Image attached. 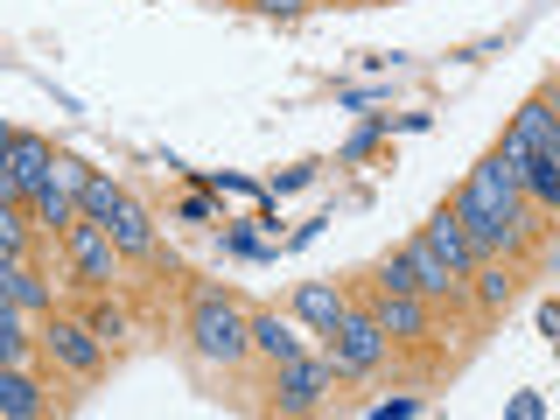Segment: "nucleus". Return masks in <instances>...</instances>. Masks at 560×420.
Here are the masks:
<instances>
[{
  "label": "nucleus",
  "mask_w": 560,
  "mask_h": 420,
  "mask_svg": "<svg viewBox=\"0 0 560 420\" xmlns=\"http://www.w3.org/2000/svg\"><path fill=\"white\" fill-rule=\"evenodd\" d=\"M448 218L469 232V245H477V259L490 253H512V245L525 238V218H518V175L490 154V162H477V175L463 183V197L448 203Z\"/></svg>",
  "instance_id": "nucleus-1"
},
{
  "label": "nucleus",
  "mask_w": 560,
  "mask_h": 420,
  "mask_svg": "<svg viewBox=\"0 0 560 420\" xmlns=\"http://www.w3.org/2000/svg\"><path fill=\"white\" fill-rule=\"evenodd\" d=\"M385 329L372 323V308H343L337 315V329H329V378H364V372H378L385 364Z\"/></svg>",
  "instance_id": "nucleus-2"
},
{
  "label": "nucleus",
  "mask_w": 560,
  "mask_h": 420,
  "mask_svg": "<svg viewBox=\"0 0 560 420\" xmlns=\"http://www.w3.org/2000/svg\"><path fill=\"white\" fill-rule=\"evenodd\" d=\"M189 343H197L210 364H238L245 350H253L238 302H224V294H197V308H189Z\"/></svg>",
  "instance_id": "nucleus-3"
},
{
  "label": "nucleus",
  "mask_w": 560,
  "mask_h": 420,
  "mask_svg": "<svg viewBox=\"0 0 560 420\" xmlns=\"http://www.w3.org/2000/svg\"><path fill=\"white\" fill-rule=\"evenodd\" d=\"M63 259H70V273L84 280L92 294H105L113 288V238H105V224H92V218H78V224H63Z\"/></svg>",
  "instance_id": "nucleus-4"
},
{
  "label": "nucleus",
  "mask_w": 560,
  "mask_h": 420,
  "mask_svg": "<svg viewBox=\"0 0 560 420\" xmlns=\"http://www.w3.org/2000/svg\"><path fill=\"white\" fill-rule=\"evenodd\" d=\"M43 350H49V364H63L70 378H98V372H105V343H98L84 323H70V315H49Z\"/></svg>",
  "instance_id": "nucleus-5"
},
{
  "label": "nucleus",
  "mask_w": 560,
  "mask_h": 420,
  "mask_svg": "<svg viewBox=\"0 0 560 420\" xmlns=\"http://www.w3.org/2000/svg\"><path fill=\"white\" fill-rule=\"evenodd\" d=\"M323 385H329L323 358H288V364H273V407L280 413H308L315 399H323Z\"/></svg>",
  "instance_id": "nucleus-6"
},
{
  "label": "nucleus",
  "mask_w": 560,
  "mask_h": 420,
  "mask_svg": "<svg viewBox=\"0 0 560 420\" xmlns=\"http://www.w3.org/2000/svg\"><path fill=\"white\" fill-rule=\"evenodd\" d=\"M105 238H113V253H127V259H154V218L127 197V189H119V203L105 210Z\"/></svg>",
  "instance_id": "nucleus-7"
},
{
  "label": "nucleus",
  "mask_w": 560,
  "mask_h": 420,
  "mask_svg": "<svg viewBox=\"0 0 560 420\" xmlns=\"http://www.w3.org/2000/svg\"><path fill=\"white\" fill-rule=\"evenodd\" d=\"M372 323L385 329V343H420L428 337V302H420V294H378Z\"/></svg>",
  "instance_id": "nucleus-8"
},
{
  "label": "nucleus",
  "mask_w": 560,
  "mask_h": 420,
  "mask_svg": "<svg viewBox=\"0 0 560 420\" xmlns=\"http://www.w3.org/2000/svg\"><path fill=\"white\" fill-rule=\"evenodd\" d=\"M49 140L43 133H14L8 140V175H14V203H28L35 189H43V175H49Z\"/></svg>",
  "instance_id": "nucleus-9"
},
{
  "label": "nucleus",
  "mask_w": 560,
  "mask_h": 420,
  "mask_svg": "<svg viewBox=\"0 0 560 420\" xmlns=\"http://www.w3.org/2000/svg\"><path fill=\"white\" fill-rule=\"evenodd\" d=\"M512 133H518L533 154H547V162H560V113H553V98H547V92H533V98L518 105Z\"/></svg>",
  "instance_id": "nucleus-10"
},
{
  "label": "nucleus",
  "mask_w": 560,
  "mask_h": 420,
  "mask_svg": "<svg viewBox=\"0 0 560 420\" xmlns=\"http://www.w3.org/2000/svg\"><path fill=\"white\" fill-rule=\"evenodd\" d=\"M0 302H14L22 315H49V308H57V294L43 288V273H35L28 259H8V253H0Z\"/></svg>",
  "instance_id": "nucleus-11"
},
{
  "label": "nucleus",
  "mask_w": 560,
  "mask_h": 420,
  "mask_svg": "<svg viewBox=\"0 0 560 420\" xmlns=\"http://www.w3.org/2000/svg\"><path fill=\"white\" fill-rule=\"evenodd\" d=\"M49 413V393L35 385L22 364H0V420H43Z\"/></svg>",
  "instance_id": "nucleus-12"
},
{
  "label": "nucleus",
  "mask_w": 560,
  "mask_h": 420,
  "mask_svg": "<svg viewBox=\"0 0 560 420\" xmlns=\"http://www.w3.org/2000/svg\"><path fill=\"white\" fill-rule=\"evenodd\" d=\"M420 238H428V253L442 259V267H448L455 280H469V267H477V245H469V232H463V224L448 218V210H442V218H434V224H428Z\"/></svg>",
  "instance_id": "nucleus-13"
},
{
  "label": "nucleus",
  "mask_w": 560,
  "mask_h": 420,
  "mask_svg": "<svg viewBox=\"0 0 560 420\" xmlns=\"http://www.w3.org/2000/svg\"><path fill=\"white\" fill-rule=\"evenodd\" d=\"M399 253H407V267H413V294H420V302H448V294H455V288H463V280H455V273L442 267V259H434V253H428V238H413V245H399Z\"/></svg>",
  "instance_id": "nucleus-14"
},
{
  "label": "nucleus",
  "mask_w": 560,
  "mask_h": 420,
  "mask_svg": "<svg viewBox=\"0 0 560 420\" xmlns=\"http://www.w3.org/2000/svg\"><path fill=\"white\" fill-rule=\"evenodd\" d=\"M245 337H253V350L273 358V364L302 358V337H294V323H280V315H245Z\"/></svg>",
  "instance_id": "nucleus-15"
},
{
  "label": "nucleus",
  "mask_w": 560,
  "mask_h": 420,
  "mask_svg": "<svg viewBox=\"0 0 560 420\" xmlns=\"http://www.w3.org/2000/svg\"><path fill=\"white\" fill-rule=\"evenodd\" d=\"M343 308H350V302H343L337 288H329V280H302V294H294V315H302L308 329H323V337L337 329V315H343Z\"/></svg>",
  "instance_id": "nucleus-16"
},
{
  "label": "nucleus",
  "mask_w": 560,
  "mask_h": 420,
  "mask_svg": "<svg viewBox=\"0 0 560 420\" xmlns=\"http://www.w3.org/2000/svg\"><path fill=\"white\" fill-rule=\"evenodd\" d=\"M28 224H43V232L63 238V224H78V197H70V189H57V183H43V189L28 197Z\"/></svg>",
  "instance_id": "nucleus-17"
},
{
  "label": "nucleus",
  "mask_w": 560,
  "mask_h": 420,
  "mask_svg": "<svg viewBox=\"0 0 560 420\" xmlns=\"http://www.w3.org/2000/svg\"><path fill=\"white\" fill-rule=\"evenodd\" d=\"M469 280H477V302H483L490 315L512 308V294H518V273H512V267H483V259H477V267H469Z\"/></svg>",
  "instance_id": "nucleus-18"
},
{
  "label": "nucleus",
  "mask_w": 560,
  "mask_h": 420,
  "mask_svg": "<svg viewBox=\"0 0 560 420\" xmlns=\"http://www.w3.org/2000/svg\"><path fill=\"white\" fill-rule=\"evenodd\" d=\"M119 203V183L113 175H84V189H78V218H92V224H105V210Z\"/></svg>",
  "instance_id": "nucleus-19"
},
{
  "label": "nucleus",
  "mask_w": 560,
  "mask_h": 420,
  "mask_svg": "<svg viewBox=\"0 0 560 420\" xmlns=\"http://www.w3.org/2000/svg\"><path fill=\"white\" fill-rule=\"evenodd\" d=\"M0 364H28V329L14 302H0Z\"/></svg>",
  "instance_id": "nucleus-20"
},
{
  "label": "nucleus",
  "mask_w": 560,
  "mask_h": 420,
  "mask_svg": "<svg viewBox=\"0 0 560 420\" xmlns=\"http://www.w3.org/2000/svg\"><path fill=\"white\" fill-rule=\"evenodd\" d=\"M84 329H92V337H98L105 350H113V343H119V329H127V323H119V308H113V302H92V308H84Z\"/></svg>",
  "instance_id": "nucleus-21"
},
{
  "label": "nucleus",
  "mask_w": 560,
  "mask_h": 420,
  "mask_svg": "<svg viewBox=\"0 0 560 420\" xmlns=\"http://www.w3.org/2000/svg\"><path fill=\"white\" fill-rule=\"evenodd\" d=\"M378 294H413V267H407V253H393L378 267Z\"/></svg>",
  "instance_id": "nucleus-22"
},
{
  "label": "nucleus",
  "mask_w": 560,
  "mask_h": 420,
  "mask_svg": "<svg viewBox=\"0 0 560 420\" xmlns=\"http://www.w3.org/2000/svg\"><path fill=\"white\" fill-rule=\"evenodd\" d=\"M245 8H259V14H302L308 0H245Z\"/></svg>",
  "instance_id": "nucleus-23"
},
{
  "label": "nucleus",
  "mask_w": 560,
  "mask_h": 420,
  "mask_svg": "<svg viewBox=\"0 0 560 420\" xmlns=\"http://www.w3.org/2000/svg\"><path fill=\"white\" fill-rule=\"evenodd\" d=\"M0 197L14 203V175H8V154H0Z\"/></svg>",
  "instance_id": "nucleus-24"
},
{
  "label": "nucleus",
  "mask_w": 560,
  "mask_h": 420,
  "mask_svg": "<svg viewBox=\"0 0 560 420\" xmlns=\"http://www.w3.org/2000/svg\"><path fill=\"white\" fill-rule=\"evenodd\" d=\"M8 140H14V127H8V119H0V154H8Z\"/></svg>",
  "instance_id": "nucleus-25"
},
{
  "label": "nucleus",
  "mask_w": 560,
  "mask_h": 420,
  "mask_svg": "<svg viewBox=\"0 0 560 420\" xmlns=\"http://www.w3.org/2000/svg\"><path fill=\"white\" fill-rule=\"evenodd\" d=\"M337 8H343V0H337Z\"/></svg>",
  "instance_id": "nucleus-26"
}]
</instances>
